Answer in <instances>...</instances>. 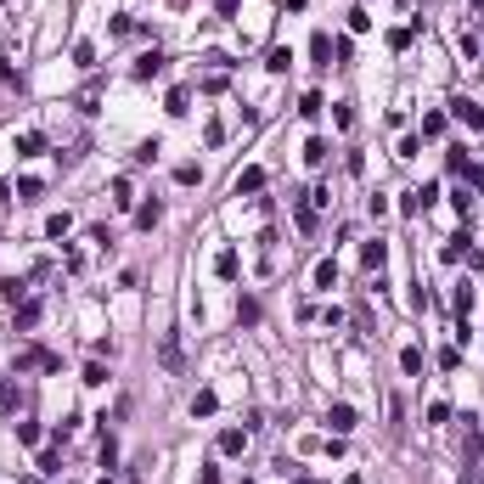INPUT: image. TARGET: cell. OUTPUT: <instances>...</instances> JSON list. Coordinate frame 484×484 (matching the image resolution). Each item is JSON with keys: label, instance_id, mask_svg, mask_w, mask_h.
I'll use <instances>...</instances> for the list:
<instances>
[{"label": "cell", "instance_id": "1", "mask_svg": "<svg viewBox=\"0 0 484 484\" xmlns=\"http://www.w3.org/2000/svg\"><path fill=\"white\" fill-rule=\"evenodd\" d=\"M451 118H462L467 129H478V124H484V107H478L473 96H451Z\"/></svg>", "mask_w": 484, "mask_h": 484}, {"label": "cell", "instance_id": "2", "mask_svg": "<svg viewBox=\"0 0 484 484\" xmlns=\"http://www.w3.org/2000/svg\"><path fill=\"white\" fill-rule=\"evenodd\" d=\"M248 451V428H226L219 433V456H242Z\"/></svg>", "mask_w": 484, "mask_h": 484}, {"label": "cell", "instance_id": "3", "mask_svg": "<svg viewBox=\"0 0 484 484\" xmlns=\"http://www.w3.org/2000/svg\"><path fill=\"white\" fill-rule=\"evenodd\" d=\"M163 73V51H141L136 57V79H158Z\"/></svg>", "mask_w": 484, "mask_h": 484}, {"label": "cell", "instance_id": "4", "mask_svg": "<svg viewBox=\"0 0 484 484\" xmlns=\"http://www.w3.org/2000/svg\"><path fill=\"white\" fill-rule=\"evenodd\" d=\"M46 152V136H39V129H23L17 136V158H39Z\"/></svg>", "mask_w": 484, "mask_h": 484}, {"label": "cell", "instance_id": "5", "mask_svg": "<svg viewBox=\"0 0 484 484\" xmlns=\"http://www.w3.org/2000/svg\"><path fill=\"white\" fill-rule=\"evenodd\" d=\"M361 259H366V271H383V265H388V242H383V237H377V242H366V248H361Z\"/></svg>", "mask_w": 484, "mask_h": 484}, {"label": "cell", "instance_id": "6", "mask_svg": "<svg viewBox=\"0 0 484 484\" xmlns=\"http://www.w3.org/2000/svg\"><path fill=\"white\" fill-rule=\"evenodd\" d=\"M327 422H332V433H349V428H355V406H343V400H338V406L327 411Z\"/></svg>", "mask_w": 484, "mask_h": 484}, {"label": "cell", "instance_id": "7", "mask_svg": "<svg viewBox=\"0 0 484 484\" xmlns=\"http://www.w3.org/2000/svg\"><path fill=\"white\" fill-rule=\"evenodd\" d=\"M214 406H219L214 388H197V394H192V417H214Z\"/></svg>", "mask_w": 484, "mask_h": 484}, {"label": "cell", "instance_id": "8", "mask_svg": "<svg viewBox=\"0 0 484 484\" xmlns=\"http://www.w3.org/2000/svg\"><path fill=\"white\" fill-rule=\"evenodd\" d=\"M158 219H163V203H158V197L136 208V226H141V231H152V226H158Z\"/></svg>", "mask_w": 484, "mask_h": 484}, {"label": "cell", "instance_id": "9", "mask_svg": "<svg viewBox=\"0 0 484 484\" xmlns=\"http://www.w3.org/2000/svg\"><path fill=\"white\" fill-rule=\"evenodd\" d=\"M34 321H39V298H23L17 304V332H28Z\"/></svg>", "mask_w": 484, "mask_h": 484}, {"label": "cell", "instance_id": "10", "mask_svg": "<svg viewBox=\"0 0 484 484\" xmlns=\"http://www.w3.org/2000/svg\"><path fill=\"white\" fill-rule=\"evenodd\" d=\"M316 287H321V293L338 287V265H332V259H321V265H316Z\"/></svg>", "mask_w": 484, "mask_h": 484}, {"label": "cell", "instance_id": "11", "mask_svg": "<svg viewBox=\"0 0 484 484\" xmlns=\"http://www.w3.org/2000/svg\"><path fill=\"white\" fill-rule=\"evenodd\" d=\"M0 293H6V304H23V298H28V282H23V276H6Z\"/></svg>", "mask_w": 484, "mask_h": 484}, {"label": "cell", "instance_id": "12", "mask_svg": "<svg viewBox=\"0 0 484 484\" xmlns=\"http://www.w3.org/2000/svg\"><path fill=\"white\" fill-rule=\"evenodd\" d=\"M400 366H406V377H417V372H422V349H417V343H406V349H400Z\"/></svg>", "mask_w": 484, "mask_h": 484}, {"label": "cell", "instance_id": "13", "mask_svg": "<svg viewBox=\"0 0 484 484\" xmlns=\"http://www.w3.org/2000/svg\"><path fill=\"white\" fill-rule=\"evenodd\" d=\"M327 158H332V147H327V141H321V136H316V141H310V147H304V163H316V169H321V163H327Z\"/></svg>", "mask_w": 484, "mask_h": 484}, {"label": "cell", "instance_id": "14", "mask_svg": "<svg viewBox=\"0 0 484 484\" xmlns=\"http://www.w3.org/2000/svg\"><path fill=\"white\" fill-rule=\"evenodd\" d=\"M259 186H265V169H242L237 174V192H259Z\"/></svg>", "mask_w": 484, "mask_h": 484}, {"label": "cell", "instance_id": "15", "mask_svg": "<svg viewBox=\"0 0 484 484\" xmlns=\"http://www.w3.org/2000/svg\"><path fill=\"white\" fill-rule=\"evenodd\" d=\"M287 62H293V51H287V46H271V57H265V68H271V73H287Z\"/></svg>", "mask_w": 484, "mask_h": 484}, {"label": "cell", "instance_id": "16", "mask_svg": "<svg viewBox=\"0 0 484 484\" xmlns=\"http://www.w3.org/2000/svg\"><path fill=\"white\" fill-rule=\"evenodd\" d=\"M310 57H316V62H321V68H327V62H332V39H327V34H316V39H310Z\"/></svg>", "mask_w": 484, "mask_h": 484}, {"label": "cell", "instance_id": "17", "mask_svg": "<svg viewBox=\"0 0 484 484\" xmlns=\"http://www.w3.org/2000/svg\"><path fill=\"white\" fill-rule=\"evenodd\" d=\"M214 271L231 282V276H237V248H226V253H219V259H214Z\"/></svg>", "mask_w": 484, "mask_h": 484}, {"label": "cell", "instance_id": "18", "mask_svg": "<svg viewBox=\"0 0 484 484\" xmlns=\"http://www.w3.org/2000/svg\"><path fill=\"white\" fill-rule=\"evenodd\" d=\"M158 152H163V141L152 136V141H141V147H136V163H158Z\"/></svg>", "mask_w": 484, "mask_h": 484}, {"label": "cell", "instance_id": "19", "mask_svg": "<svg viewBox=\"0 0 484 484\" xmlns=\"http://www.w3.org/2000/svg\"><path fill=\"white\" fill-rule=\"evenodd\" d=\"M237 321H242V327L259 321V304H253V298H237Z\"/></svg>", "mask_w": 484, "mask_h": 484}, {"label": "cell", "instance_id": "20", "mask_svg": "<svg viewBox=\"0 0 484 484\" xmlns=\"http://www.w3.org/2000/svg\"><path fill=\"white\" fill-rule=\"evenodd\" d=\"M79 383H91V388H102V383H107V366H102V361H91V366H84V377H79Z\"/></svg>", "mask_w": 484, "mask_h": 484}, {"label": "cell", "instance_id": "21", "mask_svg": "<svg viewBox=\"0 0 484 484\" xmlns=\"http://www.w3.org/2000/svg\"><path fill=\"white\" fill-rule=\"evenodd\" d=\"M39 192H46V186H39V181H34V174H28V181H17V203H34Z\"/></svg>", "mask_w": 484, "mask_h": 484}, {"label": "cell", "instance_id": "22", "mask_svg": "<svg viewBox=\"0 0 484 484\" xmlns=\"http://www.w3.org/2000/svg\"><path fill=\"white\" fill-rule=\"evenodd\" d=\"M0 411H6V417L17 411V383H0Z\"/></svg>", "mask_w": 484, "mask_h": 484}, {"label": "cell", "instance_id": "23", "mask_svg": "<svg viewBox=\"0 0 484 484\" xmlns=\"http://www.w3.org/2000/svg\"><path fill=\"white\" fill-rule=\"evenodd\" d=\"M73 62H79V68L96 62V46H91V39H79V46H73Z\"/></svg>", "mask_w": 484, "mask_h": 484}, {"label": "cell", "instance_id": "24", "mask_svg": "<svg viewBox=\"0 0 484 484\" xmlns=\"http://www.w3.org/2000/svg\"><path fill=\"white\" fill-rule=\"evenodd\" d=\"M174 181H181V186H197L203 169H197V163H181V169H174Z\"/></svg>", "mask_w": 484, "mask_h": 484}, {"label": "cell", "instance_id": "25", "mask_svg": "<svg viewBox=\"0 0 484 484\" xmlns=\"http://www.w3.org/2000/svg\"><path fill=\"white\" fill-rule=\"evenodd\" d=\"M68 226H73L68 214H51V219H46V237H68Z\"/></svg>", "mask_w": 484, "mask_h": 484}, {"label": "cell", "instance_id": "26", "mask_svg": "<svg viewBox=\"0 0 484 484\" xmlns=\"http://www.w3.org/2000/svg\"><path fill=\"white\" fill-rule=\"evenodd\" d=\"M321 107H327V102H321V91H310V96H304V102H298V113H304V118H316Z\"/></svg>", "mask_w": 484, "mask_h": 484}, {"label": "cell", "instance_id": "27", "mask_svg": "<svg viewBox=\"0 0 484 484\" xmlns=\"http://www.w3.org/2000/svg\"><path fill=\"white\" fill-rule=\"evenodd\" d=\"M428 422H433V428H439V422H451V406H445V400H433V406H428Z\"/></svg>", "mask_w": 484, "mask_h": 484}, {"label": "cell", "instance_id": "28", "mask_svg": "<svg viewBox=\"0 0 484 484\" xmlns=\"http://www.w3.org/2000/svg\"><path fill=\"white\" fill-rule=\"evenodd\" d=\"M214 6H219V17H237V0H214Z\"/></svg>", "mask_w": 484, "mask_h": 484}, {"label": "cell", "instance_id": "29", "mask_svg": "<svg viewBox=\"0 0 484 484\" xmlns=\"http://www.w3.org/2000/svg\"><path fill=\"white\" fill-rule=\"evenodd\" d=\"M0 84H12V62L6 57H0Z\"/></svg>", "mask_w": 484, "mask_h": 484}, {"label": "cell", "instance_id": "30", "mask_svg": "<svg viewBox=\"0 0 484 484\" xmlns=\"http://www.w3.org/2000/svg\"><path fill=\"white\" fill-rule=\"evenodd\" d=\"M0 203H12V186H6V181H0Z\"/></svg>", "mask_w": 484, "mask_h": 484}, {"label": "cell", "instance_id": "31", "mask_svg": "<svg viewBox=\"0 0 484 484\" xmlns=\"http://www.w3.org/2000/svg\"><path fill=\"white\" fill-rule=\"evenodd\" d=\"M287 12H304V0H287Z\"/></svg>", "mask_w": 484, "mask_h": 484}, {"label": "cell", "instance_id": "32", "mask_svg": "<svg viewBox=\"0 0 484 484\" xmlns=\"http://www.w3.org/2000/svg\"><path fill=\"white\" fill-rule=\"evenodd\" d=\"M23 484H46V478H23Z\"/></svg>", "mask_w": 484, "mask_h": 484}, {"label": "cell", "instance_id": "33", "mask_svg": "<svg viewBox=\"0 0 484 484\" xmlns=\"http://www.w3.org/2000/svg\"><path fill=\"white\" fill-rule=\"evenodd\" d=\"M293 484H316V478H293Z\"/></svg>", "mask_w": 484, "mask_h": 484}, {"label": "cell", "instance_id": "34", "mask_svg": "<svg viewBox=\"0 0 484 484\" xmlns=\"http://www.w3.org/2000/svg\"><path fill=\"white\" fill-rule=\"evenodd\" d=\"M473 6H484V0H473Z\"/></svg>", "mask_w": 484, "mask_h": 484}, {"label": "cell", "instance_id": "35", "mask_svg": "<svg viewBox=\"0 0 484 484\" xmlns=\"http://www.w3.org/2000/svg\"><path fill=\"white\" fill-rule=\"evenodd\" d=\"M102 484H113V478H102Z\"/></svg>", "mask_w": 484, "mask_h": 484}]
</instances>
